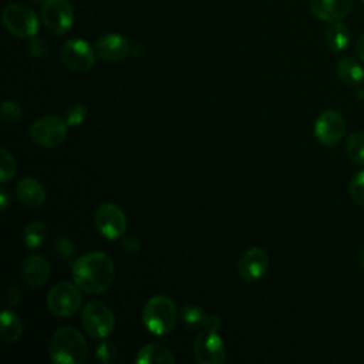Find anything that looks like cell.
Masks as SVG:
<instances>
[{
  "label": "cell",
  "instance_id": "obj_31",
  "mask_svg": "<svg viewBox=\"0 0 364 364\" xmlns=\"http://www.w3.org/2000/svg\"><path fill=\"white\" fill-rule=\"evenodd\" d=\"M30 53L34 57H44L48 53V46L41 38H33L30 44Z\"/></svg>",
  "mask_w": 364,
  "mask_h": 364
},
{
  "label": "cell",
  "instance_id": "obj_17",
  "mask_svg": "<svg viewBox=\"0 0 364 364\" xmlns=\"http://www.w3.org/2000/svg\"><path fill=\"white\" fill-rule=\"evenodd\" d=\"M16 195L26 206L38 208L46 202V189L34 178H21L16 186Z\"/></svg>",
  "mask_w": 364,
  "mask_h": 364
},
{
  "label": "cell",
  "instance_id": "obj_11",
  "mask_svg": "<svg viewBox=\"0 0 364 364\" xmlns=\"http://www.w3.org/2000/svg\"><path fill=\"white\" fill-rule=\"evenodd\" d=\"M41 18L53 34H64L74 21V11L67 0H47L41 9Z\"/></svg>",
  "mask_w": 364,
  "mask_h": 364
},
{
  "label": "cell",
  "instance_id": "obj_35",
  "mask_svg": "<svg viewBox=\"0 0 364 364\" xmlns=\"http://www.w3.org/2000/svg\"><path fill=\"white\" fill-rule=\"evenodd\" d=\"M0 199H1V202H0L1 209H6V208H7V205H9V195H7V192H6V191H1V193H0Z\"/></svg>",
  "mask_w": 364,
  "mask_h": 364
},
{
  "label": "cell",
  "instance_id": "obj_12",
  "mask_svg": "<svg viewBox=\"0 0 364 364\" xmlns=\"http://www.w3.org/2000/svg\"><path fill=\"white\" fill-rule=\"evenodd\" d=\"M347 129L344 118L333 109L323 111L314 124L316 138L323 145H336L341 141Z\"/></svg>",
  "mask_w": 364,
  "mask_h": 364
},
{
  "label": "cell",
  "instance_id": "obj_36",
  "mask_svg": "<svg viewBox=\"0 0 364 364\" xmlns=\"http://www.w3.org/2000/svg\"><path fill=\"white\" fill-rule=\"evenodd\" d=\"M358 263L361 264V266H364V249L360 252V255H358Z\"/></svg>",
  "mask_w": 364,
  "mask_h": 364
},
{
  "label": "cell",
  "instance_id": "obj_28",
  "mask_svg": "<svg viewBox=\"0 0 364 364\" xmlns=\"http://www.w3.org/2000/svg\"><path fill=\"white\" fill-rule=\"evenodd\" d=\"M95 355H97V360L101 361V363H105V364L114 363V361H115V357H117L115 346H114L111 341L104 340V341L100 343Z\"/></svg>",
  "mask_w": 364,
  "mask_h": 364
},
{
  "label": "cell",
  "instance_id": "obj_2",
  "mask_svg": "<svg viewBox=\"0 0 364 364\" xmlns=\"http://www.w3.org/2000/svg\"><path fill=\"white\" fill-rule=\"evenodd\" d=\"M48 353L57 364H82L88 357V346L75 327L64 326L53 334Z\"/></svg>",
  "mask_w": 364,
  "mask_h": 364
},
{
  "label": "cell",
  "instance_id": "obj_1",
  "mask_svg": "<svg viewBox=\"0 0 364 364\" xmlns=\"http://www.w3.org/2000/svg\"><path fill=\"white\" fill-rule=\"evenodd\" d=\"M115 266L112 259L102 252H91L73 264V279L75 284L91 294L105 291L114 282Z\"/></svg>",
  "mask_w": 364,
  "mask_h": 364
},
{
  "label": "cell",
  "instance_id": "obj_6",
  "mask_svg": "<svg viewBox=\"0 0 364 364\" xmlns=\"http://www.w3.org/2000/svg\"><path fill=\"white\" fill-rule=\"evenodd\" d=\"M67 122L55 115H46L34 121L30 127L31 139L46 148H55L65 141Z\"/></svg>",
  "mask_w": 364,
  "mask_h": 364
},
{
  "label": "cell",
  "instance_id": "obj_33",
  "mask_svg": "<svg viewBox=\"0 0 364 364\" xmlns=\"http://www.w3.org/2000/svg\"><path fill=\"white\" fill-rule=\"evenodd\" d=\"M122 246H124L128 252H131V253H136V252L139 250V243H138V240H135L134 237H125L124 242H122Z\"/></svg>",
  "mask_w": 364,
  "mask_h": 364
},
{
  "label": "cell",
  "instance_id": "obj_5",
  "mask_svg": "<svg viewBox=\"0 0 364 364\" xmlns=\"http://www.w3.org/2000/svg\"><path fill=\"white\" fill-rule=\"evenodd\" d=\"M77 284L60 282L54 284L47 296L48 310L58 317H68L78 311L81 306V294Z\"/></svg>",
  "mask_w": 364,
  "mask_h": 364
},
{
  "label": "cell",
  "instance_id": "obj_4",
  "mask_svg": "<svg viewBox=\"0 0 364 364\" xmlns=\"http://www.w3.org/2000/svg\"><path fill=\"white\" fill-rule=\"evenodd\" d=\"M1 20L10 33L21 38L34 37L38 30V18L36 11L18 3L7 4L1 11Z\"/></svg>",
  "mask_w": 364,
  "mask_h": 364
},
{
  "label": "cell",
  "instance_id": "obj_34",
  "mask_svg": "<svg viewBox=\"0 0 364 364\" xmlns=\"http://www.w3.org/2000/svg\"><path fill=\"white\" fill-rule=\"evenodd\" d=\"M355 53H357L358 58L364 63V36H361V38L358 40L357 47H355Z\"/></svg>",
  "mask_w": 364,
  "mask_h": 364
},
{
  "label": "cell",
  "instance_id": "obj_30",
  "mask_svg": "<svg viewBox=\"0 0 364 364\" xmlns=\"http://www.w3.org/2000/svg\"><path fill=\"white\" fill-rule=\"evenodd\" d=\"M54 253L61 259H67L74 253V245L67 237H60L54 242Z\"/></svg>",
  "mask_w": 364,
  "mask_h": 364
},
{
  "label": "cell",
  "instance_id": "obj_32",
  "mask_svg": "<svg viewBox=\"0 0 364 364\" xmlns=\"http://www.w3.org/2000/svg\"><path fill=\"white\" fill-rule=\"evenodd\" d=\"M20 301V290L17 287H10L7 291V309L14 307Z\"/></svg>",
  "mask_w": 364,
  "mask_h": 364
},
{
  "label": "cell",
  "instance_id": "obj_15",
  "mask_svg": "<svg viewBox=\"0 0 364 364\" xmlns=\"http://www.w3.org/2000/svg\"><path fill=\"white\" fill-rule=\"evenodd\" d=\"M354 0H310L313 14L323 21H340L353 9Z\"/></svg>",
  "mask_w": 364,
  "mask_h": 364
},
{
  "label": "cell",
  "instance_id": "obj_18",
  "mask_svg": "<svg viewBox=\"0 0 364 364\" xmlns=\"http://www.w3.org/2000/svg\"><path fill=\"white\" fill-rule=\"evenodd\" d=\"M181 318L186 326H191V327L219 328L220 326L219 317L208 314L205 310H202L198 306H185L181 310Z\"/></svg>",
  "mask_w": 364,
  "mask_h": 364
},
{
  "label": "cell",
  "instance_id": "obj_8",
  "mask_svg": "<svg viewBox=\"0 0 364 364\" xmlns=\"http://www.w3.org/2000/svg\"><path fill=\"white\" fill-rule=\"evenodd\" d=\"M193 354L196 361L200 364H222L225 361L226 348L218 334V328H202L195 338Z\"/></svg>",
  "mask_w": 364,
  "mask_h": 364
},
{
  "label": "cell",
  "instance_id": "obj_19",
  "mask_svg": "<svg viewBox=\"0 0 364 364\" xmlns=\"http://www.w3.org/2000/svg\"><path fill=\"white\" fill-rule=\"evenodd\" d=\"M135 363L138 364H175V357L172 355L171 350L161 344H148L144 346L136 357Z\"/></svg>",
  "mask_w": 364,
  "mask_h": 364
},
{
  "label": "cell",
  "instance_id": "obj_27",
  "mask_svg": "<svg viewBox=\"0 0 364 364\" xmlns=\"http://www.w3.org/2000/svg\"><path fill=\"white\" fill-rule=\"evenodd\" d=\"M87 114H88V111L82 104L73 105L65 111V122H67V125H73V127L80 125L84 122Z\"/></svg>",
  "mask_w": 364,
  "mask_h": 364
},
{
  "label": "cell",
  "instance_id": "obj_3",
  "mask_svg": "<svg viewBox=\"0 0 364 364\" xmlns=\"http://www.w3.org/2000/svg\"><path fill=\"white\" fill-rule=\"evenodd\" d=\"M142 321L146 330L155 336L169 333L176 321L175 303L165 294L152 296L144 307Z\"/></svg>",
  "mask_w": 364,
  "mask_h": 364
},
{
  "label": "cell",
  "instance_id": "obj_24",
  "mask_svg": "<svg viewBox=\"0 0 364 364\" xmlns=\"http://www.w3.org/2000/svg\"><path fill=\"white\" fill-rule=\"evenodd\" d=\"M46 237V228L41 222H31L27 225V228L24 229V242H26V246L30 247V249H36L38 247L43 240Z\"/></svg>",
  "mask_w": 364,
  "mask_h": 364
},
{
  "label": "cell",
  "instance_id": "obj_9",
  "mask_svg": "<svg viewBox=\"0 0 364 364\" xmlns=\"http://www.w3.org/2000/svg\"><path fill=\"white\" fill-rule=\"evenodd\" d=\"M94 51L87 41L70 38L60 48V60L68 70L82 73L94 65Z\"/></svg>",
  "mask_w": 364,
  "mask_h": 364
},
{
  "label": "cell",
  "instance_id": "obj_26",
  "mask_svg": "<svg viewBox=\"0 0 364 364\" xmlns=\"http://www.w3.org/2000/svg\"><path fill=\"white\" fill-rule=\"evenodd\" d=\"M350 195L357 205L364 206V169L357 172L351 179Z\"/></svg>",
  "mask_w": 364,
  "mask_h": 364
},
{
  "label": "cell",
  "instance_id": "obj_25",
  "mask_svg": "<svg viewBox=\"0 0 364 364\" xmlns=\"http://www.w3.org/2000/svg\"><path fill=\"white\" fill-rule=\"evenodd\" d=\"M16 172V161L13 155L6 149H0V182L6 183L9 179L13 178Z\"/></svg>",
  "mask_w": 364,
  "mask_h": 364
},
{
  "label": "cell",
  "instance_id": "obj_23",
  "mask_svg": "<svg viewBox=\"0 0 364 364\" xmlns=\"http://www.w3.org/2000/svg\"><path fill=\"white\" fill-rule=\"evenodd\" d=\"M348 159L357 165H364V132H353L346 145Z\"/></svg>",
  "mask_w": 364,
  "mask_h": 364
},
{
  "label": "cell",
  "instance_id": "obj_22",
  "mask_svg": "<svg viewBox=\"0 0 364 364\" xmlns=\"http://www.w3.org/2000/svg\"><path fill=\"white\" fill-rule=\"evenodd\" d=\"M337 74L341 81L350 85H358L364 80V68L357 60L351 57H344L338 61Z\"/></svg>",
  "mask_w": 364,
  "mask_h": 364
},
{
  "label": "cell",
  "instance_id": "obj_7",
  "mask_svg": "<svg viewBox=\"0 0 364 364\" xmlns=\"http://www.w3.org/2000/svg\"><path fill=\"white\" fill-rule=\"evenodd\" d=\"M82 324L94 338H107L115 327V317L109 307L101 301H90L82 310Z\"/></svg>",
  "mask_w": 364,
  "mask_h": 364
},
{
  "label": "cell",
  "instance_id": "obj_21",
  "mask_svg": "<svg viewBox=\"0 0 364 364\" xmlns=\"http://www.w3.org/2000/svg\"><path fill=\"white\" fill-rule=\"evenodd\" d=\"M23 334L21 318L10 309H6L0 317V336L7 343L17 341Z\"/></svg>",
  "mask_w": 364,
  "mask_h": 364
},
{
  "label": "cell",
  "instance_id": "obj_20",
  "mask_svg": "<svg viewBox=\"0 0 364 364\" xmlns=\"http://www.w3.org/2000/svg\"><path fill=\"white\" fill-rule=\"evenodd\" d=\"M324 40L327 47L334 53H341L350 44V31L346 24L340 21H333L326 28Z\"/></svg>",
  "mask_w": 364,
  "mask_h": 364
},
{
  "label": "cell",
  "instance_id": "obj_14",
  "mask_svg": "<svg viewBox=\"0 0 364 364\" xmlns=\"http://www.w3.org/2000/svg\"><path fill=\"white\" fill-rule=\"evenodd\" d=\"M95 54L107 61H119L129 53V43L125 37L109 33L101 36L95 43Z\"/></svg>",
  "mask_w": 364,
  "mask_h": 364
},
{
  "label": "cell",
  "instance_id": "obj_38",
  "mask_svg": "<svg viewBox=\"0 0 364 364\" xmlns=\"http://www.w3.org/2000/svg\"><path fill=\"white\" fill-rule=\"evenodd\" d=\"M361 1H363V3H364V0H361Z\"/></svg>",
  "mask_w": 364,
  "mask_h": 364
},
{
  "label": "cell",
  "instance_id": "obj_13",
  "mask_svg": "<svg viewBox=\"0 0 364 364\" xmlns=\"http://www.w3.org/2000/svg\"><path fill=\"white\" fill-rule=\"evenodd\" d=\"M269 267V256L262 247L247 249L237 262V273L247 282L263 277Z\"/></svg>",
  "mask_w": 364,
  "mask_h": 364
},
{
  "label": "cell",
  "instance_id": "obj_29",
  "mask_svg": "<svg viewBox=\"0 0 364 364\" xmlns=\"http://www.w3.org/2000/svg\"><path fill=\"white\" fill-rule=\"evenodd\" d=\"M21 117V108L20 105L16 102V101H4L3 105H1V118L9 122V124H13L16 122L18 118Z\"/></svg>",
  "mask_w": 364,
  "mask_h": 364
},
{
  "label": "cell",
  "instance_id": "obj_16",
  "mask_svg": "<svg viewBox=\"0 0 364 364\" xmlns=\"http://www.w3.org/2000/svg\"><path fill=\"white\" fill-rule=\"evenodd\" d=\"M21 277L28 287L38 289L50 277V266L40 255H31L21 264Z\"/></svg>",
  "mask_w": 364,
  "mask_h": 364
},
{
  "label": "cell",
  "instance_id": "obj_37",
  "mask_svg": "<svg viewBox=\"0 0 364 364\" xmlns=\"http://www.w3.org/2000/svg\"><path fill=\"white\" fill-rule=\"evenodd\" d=\"M30 1H33V3H43V1H46V0H30Z\"/></svg>",
  "mask_w": 364,
  "mask_h": 364
},
{
  "label": "cell",
  "instance_id": "obj_10",
  "mask_svg": "<svg viewBox=\"0 0 364 364\" xmlns=\"http://www.w3.org/2000/svg\"><path fill=\"white\" fill-rule=\"evenodd\" d=\"M94 222L98 232L109 240L119 239L127 229V218L115 203H102L94 215Z\"/></svg>",
  "mask_w": 364,
  "mask_h": 364
}]
</instances>
